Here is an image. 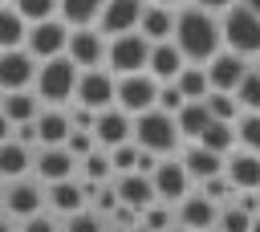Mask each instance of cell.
Masks as SVG:
<instances>
[{
    "label": "cell",
    "mask_w": 260,
    "mask_h": 232,
    "mask_svg": "<svg viewBox=\"0 0 260 232\" xmlns=\"http://www.w3.org/2000/svg\"><path fill=\"white\" fill-rule=\"evenodd\" d=\"M175 45L183 49V57L191 65H207L215 53H223V28L219 16L199 8V4H183L175 16Z\"/></svg>",
    "instance_id": "1"
},
{
    "label": "cell",
    "mask_w": 260,
    "mask_h": 232,
    "mask_svg": "<svg viewBox=\"0 0 260 232\" xmlns=\"http://www.w3.org/2000/svg\"><path fill=\"white\" fill-rule=\"evenodd\" d=\"M77 77H81V69H77L69 57L41 61L37 81H32V94H37L45 106H69V102L77 98Z\"/></svg>",
    "instance_id": "2"
},
{
    "label": "cell",
    "mask_w": 260,
    "mask_h": 232,
    "mask_svg": "<svg viewBox=\"0 0 260 232\" xmlns=\"http://www.w3.org/2000/svg\"><path fill=\"white\" fill-rule=\"evenodd\" d=\"M219 28H223V49L240 53V57H260V16L248 8V4H232L223 16H219Z\"/></svg>",
    "instance_id": "3"
},
{
    "label": "cell",
    "mask_w": 260,
    "mask_h": 232,
    "mask_svg": "<svg viewBox=\"0 0 260 232\" xmlns=\"http://www.w3.org/2000/svg\"><path fill=\"white\" fill-rule=\"evenodd\" d=\"M179 138H183V134H179L175 114H162L158 106L134 118V142H138L142 151H154L158 159H171V151L179 147Z\"/></svg>",
    "instance_id": "4"
},
{
    "label": "cell",
    "mask_w": 260,
    "mask_h": 232,
    "mask_svg": "<svg viewBox=\"0 0 260 232\" xmlns=\"http://www.w3.org/2000/svg\"><path fill=\"white\" fill-rule=\"evenodd\" d=\"M150 41L142 33H122V37H110V53H106V69L114 77H126V73H146L150 65Z\"/></svg>",
    "instance_id": "5"
},
{
    "label": "cell",
    "mask_w": 260,
    "mask_h": 232,
    "mask_svg": "<svg viewBox=\"0 0 260 232\" xmlns=\"http://www.w3.org/2000/svg\"><path fill=\"white\" fill-rule=\"evenodd\" d=\"M158 85L162 81H154L150 73H126V77H118V110H126L130 118L154 110L158 106Z\"/></svg>",
    "instance_id": "6"
},
{
    "label": "cell",
    "mask_w": 260,
    "mask_h": 232,
    "mask_svg": "<svg viewBox=\"0 0 260 232\" xmlns=\"http://www.w3.org/2000/svg\"><path fill=\"white\" fill-rule=\"evenodd\" d=\"M24 49H28L37 61L65 57V49H69V24H65L61 16L41 20V24H28V41H24Z\"/></svg>",
    "instance_id": "7"
},
{
    "label": "cell",
    "mask_w": 260,
    "mask_h": 232,
    "mask_svg": "<svg viewBox=\"0 0 260 232\" xmlns=\"http://www.w3.org/2000/svg\"><path fill=\"white\" fill-rule=\"evenodd\" d=\"M73 102H81V106H89V110H110V106H118V77L110 73V69H81V77H77V98Z\"/></svg>",
    "instance_id": "8"
},
{
    "label": "cell",
    "mask_w": 260,
    "mask_h": 232,
    "mask_svg": "<svg viewBox=\"0 0 260 232\" xmlns=\"http://www.w3.org/2000/svg\"><path fill=\"white\" fill-rule=\"evenodd\" d=\"M106 53H110L106 33H98V28H69V49H65V57H69L77 69H102V65H106Z\"/></svg>",
    "instance_id": "9"
},
{
    "label": "cell",
    "mask_w": 260,
    "mask_h": 232,
    "mask_svg": "<svg viewBox=\"0 0 260 232\" xmlns=\"http://www.w3.org/2000/svg\"><path fill=\"white\" fill-rule=\"evenodd\" d=\"M37 69H41V61H37L28 49H8V53H0V94L28 90V85L37 81Z\"/></svg>",
    "instance_id": "10"
},
{
    "label": "cell",
    "mask_w": 260,
    "mask_h": 232,
    "mask_svg": "<svg viewBox=\"0 0 260 232\" xmlns=\"http://www.w3.org/2000/svg\"><path fill=\"white\" fill-rule=\"evenodd\" d=\"M207 81H211V90H219V94H236L240 90V81L248 77V57H240V53H232V49H223V53H215L207 65Z\"/></svg>",
    "instance_id": "11"
},
{
    "label": "cell",
    "mask_w": 260,
    "mask_h": 232,
    "mask_svg": "<svg viewBox=\"0 0 260 232\" xmlns=\"http://www.w3.org/2000/svg\"><path fill=\"white\" fill-rule=\"evenodd\" d=\"M142 12H146V0H106V8H102V20H98V33H106V37L138 33V24H142Z\"/></svg>",
    "instance_id": "12"
},
{
    "label": "cell",
    "mask_w": 260,
    "mask_h": 232,
    "mask_svg": "<svg viewBox=\"0 0 260 232\" xmlns=\"http://www.w3.org/2000/svg\"><path fill=\"white\" fill-rule=\"evenodd\" d=\"M154 195L158 204H183L187 199V187H191V171L183 167V159H162L154 167Z\"/></svg>",
    "instance_id": "13"
},
{
    "label": "cell",
    "mask_w": 260,
    "mask_h": 232,
    "mask_svg": "<svg viewBox=\"0 0 260 232\" xmlns=\"http://www.w3.org/2000/svg\"><path fill=\"white\" fill-rule=\"evenodd\" d=\"M45 204H49V199H45V187L32 183V179H12V183L4 187V208H8V216H16V220L41 216Z\"/></svg>",
    "instance_id": "14"
},
{
    "label": "cell",
    "mask_w": 260,
    "mask_h": 232,
    "mask_svg": "<svg viewBox=\"0 0 260 232\" xmlns=\"http://www.w3.org/2000/svg\"><path fill=\"white\" fill-rule=\"evenodd\" d=\"M93 138H98L102 151H114V147H122V142H134V118H130L126 110L110 106V110L98 114V122H93Z\"/></svg>",
    "instance_id": "15"
},
{
    "label": "cell",
    "mask_w": 260,
    "mask_h": 232,
    "mask_svg": "<svg viewBox=\"0 0 260 232\" xmlns=\"http://www.w3.org/2000/svg\"><path fill=\"white\" fill-rule=\"evenodd\" d=\"M81 163L65 151V147H41L37 151V159H32V171H37V179L49 187V183H65V179H73V171H77Z\"/></svg>",
    "instance_id": "16"
},
{
    "label": "cell",
    "mask_w": 260,
    "mask_h": 232,
    "mask_svg": "<svg viewBox=\"0 0 260 232\" xmlns=\"http://www.w3.org/2000/svg\"><path fill=\"white\" fill-rule=\"evenodd\" d=\"M114 187H118V199H122L126 208H134V212H146L150 204H158V195H154V179H150V175H142V171L118 175V179H114Z\"/></svg>",
    "instance_id": "17"
},
{
    "label": "cell",
    "mask_w": 260,
    "mask_h": 232,
    "mask_svg": "<svg viewBox=\"0 0 260 232\" xmlns=\"http://www.w3.org/2000/svg\"><path fill=\"white\" fill-rule=\"evenodd\" d=\"M223 175L232 179V187H236V191H260V155H252V151L236 147V151L228 155Z\"/></svg>",
    "instance_id": "18"
},
{
    "label": "cell",
    "mask_w": 260,
    "mask_h": 232,
    "mask_svg": "<svg viewBox=\"0 0 260 232\" xmlns=\"http://www.w3.org/2000/svg\"><path fill=\"white\" fill-rule=\"evenodd\" d=\"M187 69V57H183V49L175 45V41H158L154 49H150V65H146V73L154 77V81H175L179 73Z\"/></svg>",
    "instance_id": "19"
},
{
    "label": "cell",
    "mask_w": 260,
    "mask_h": 232,
    "mask_svg": "<svg viewBox=\"0 0 260 232\" xmlns=\"http://www.w3.org/2000/svg\"><path fill=\"white\" fill-rule=\"evenodd\" d=\"M69 134H73V122H69L65 106H45L37 114V142L41 147H65Z\"/></svg>",
    "instance_id": "20"
},
{
    "label": "cell",
    "mask_w": 260,
    "mask_h": 232,
    "mask_svg": "<svg viewBox=\"0 0 260 232\" xmlns=\"http://www.w3.org/2000/svg\"><path fill=\"white\" fill-rule=\"evenodd\" d=\"M179 224L191 228V232H207V228L219 224V204L207 199L203 191H199V195H187V199L179 204Z\"/></svg>",
    "instance_id": "21"
},
{
    "label": "cell",
    "mask_w": 260,
    "mask_h": 232,
    "mask_svg": "<svg viewBox=\"0 0 260 232\" xmlns=\"http://www.w3.org/2000/svg\"><path fill=\"white\" fill-rule=\"evenodd\" d=\"M45 199H49V208H53V212H61L65 220L89 208V195H85V187H81L77 179H65V183H49V187H45Z\"/></svg>",
    "instance_id": "22"
},
{
    "label": "cell",
    "mask_w": 260,
    "mask_h": 232,
    "mask_svg": "<svg viewBox=\"0 0 260 232\" xmlns=\"http://www.w3.org/2000/svg\"><path fill=\"white\" fill-rule=\"evenodd\" d=\"M32 151L20 142V138H8V142H0V179H28V171H32Z\"/></svg>",
    "instance_id": "23"
},
{
    "label": "cell",
    "mask_w": 260,
    "mask_h": 232,
    "mask_svg": "<svg viewBox=\"0 0 260 232\" xmlns=\"http://www.w3.org/2000/svg\"><path fill=\"white\" fill-rule=\"evenodd\" d=\"M175 16H179L175 8H162V4H146L138 33H142L150 45H158V41H175Z\"/></svg>",
    "instance_id": "24"
},
{
    "label": "cell",
    "mask_w": 260,
    "mask_h": 232,
    "mask_svg": "<svg viewBox=\"0 0 260 232\" xmlns=\"http://www.w3.org/2000/svg\"><path fill=\"white\" fill-rule=\"evenodd\" d=\"M183 167L191 171V179H211V175H223V167H228V159L223 155H215V151H207V147H199V142H191L187 147V155H183Z\"/></svg>",
    "instance_id": "25"
},
{
    "label": "cell",
    "mask_w": 260,
    "mask_h": 232,
    "mask_svg": "<svg viewBox=\"0 0 260 232\" xmlns=\"http://www.w3.org/2000/svg\"><path fill=\"white\" fill-rule=\"evenodd\" d=\"M102 8H106V0H61L57 16H61L69 28H98Z\"/></svg>",
    "instance_id": "26"
},
{
    "label": "cell",
    "mask_w": 260,
    "mask_h": 232,
    "mask_svg": "<svg viewBox=\"0 0 260 232\" xmlns=\"http://www.w3.org/2000/svg\"><path fill=\"white\" fill-rule=\"evenodd\" d=\"M175 122H179V134H183L187 142H199V138H203V130H207L215 118H211L207 102H187V106L175 114Z\"/></svg>",
    "instance_id": "27"
},
{
    "label": "cell",
    "mask_w": 260,
    "mask_h": 232,
    "mask_svg": "<svg viewBox=\"0 0 260 232\" xmlns=\"http://www.w3.org/2000/svg\"><path fill=\"white\" fill-rule=\"evenodd\" d=\"M24 41H28V20L12 4H0V53L24 49Z\"/></svg>",
    "instance_id": "28"
},
{
    "label": "cell",
    "mask_w": 260,
    "mask_h": 232,
    "mask_svg": "<svg viewBox=\"0 0 260 232\" xmlns=\"http://www.w3.org/2000/svg\"><path fill=\"white\" fill-rule=\"evenodd\" d=\"M0 110L12 118V126H20V122H37V114H41V98L28 94V90H16V94H4V98H0Z\"/></svg>",
    "instance_id": "29"
},
{
    "label": "cell",
    "mask_w": 260,
    "mask_h": 232,
    "mask_svg": "<svg viewBox=\"0 0 260 232\" xmlns=\"http://www.w3.org/2000/svg\"><path fill=\"white\" fill-rule=\"evenodd\" d=\"M199 147H207V151H215V155H223V159H228V155L240 147V138H236V122H211V126L203 130Z\"/></svg>",
    "instance_id": "30"
},
{
    "label": "cell",
    "mask_w": 260,
    "mask_h": 232,
    "mask_svg": "<svg viewBox=\"0 0 260 232\" xmlns=\"http://www.w3.org/2000/svg\"><path fill=\"white\" fill-rule=\"evenodd\" d=\"M175 85H179V94H183L187 102H203V98L211 94V81H207V69H203V65H187V69L175 77Z\"/></svg>",
    "instance_id": "31"
},
{
    "label": "cell",
    "mask_w": 260,
    "mask_h": 232,
    "mask_svg": "<svg viewBox=\"0 0 260 232\" xmlns=\"http://www.w3.org/2000/svg\"><path fill=\"white\" fill-rule=\"evenodd\" d=\"M81 175H85L89 183H110V179L118 175V171H114V163H110V151H102V147H98L89 159H81Z\"/></svg>",
    "instance_id": "32"
},
{
    "label": "cell",
    "mask_w": 260,
    "mask_h": 232,
    "mask_svg": "<svg viewBox=\"0 0 260 232\" xmlns=\"http://www.w3.org/2000/svg\"><path fill=\"white\" fill-rule=\"evenodd\" d=\"M28 24H41V20H53L57 16V8H61V0H8Z\"/></svg>",
    "instance_id": "33"
},
{
    "label": "cell",
    "mask_w": 260,
    "mask_h": 232,
    "mask_svg": "<svg viewBox=\"0 0 260 232\" xmlns=\"http://www.w3.org/2000/svg\"><path fill=\"white\" fill-rule=\"evenodd\" d=\"M203 102H207V110H211V118H215V122H236V118L244 114V110H240V102H236V94H219V90H211Z\"/></svg>",
    "instance_id": "34"
},
{
    "label": "cell",
    "mask_w": 260,
    "mask_h": 232,
    "mask_svg": "<svg viewBox=\"0 0 260 232\" xmlns=\"http://www.w3.org/2000/svg\"><path fill=\"white\" fill-rule=\"evenodd\" d=\"M236 102H240V110H244V114H260V73H256V69H248V77L240 81Z\"/></svg>",
    "instance_id": "35"
},
{
    "label": "cell",
    "mask_w": 260,
    "mask_h": 232,
    "mask_svg": "<svg viewBox=\"0 0 260 232\" xmlns=\"http://www.w3.org/2000/svg\"><path fill=\"white\" fill-rule=\"evenodd\" d=\"M236 138H240L244 151L260 155V114H240L236 118Z\"/></svg>",
    "instance_id": "36"
},
{
    "label": "cell",
    "mask_w": 260,
    "mask_h": 232,
    "mask_svg": "<svg viewBox=\"0 0 260 232\" xmlns=\"http://www.w3.org/2000/svg\"><path fill=\"white\" fill-rule=\"evenodd\" d=\"M219 232H252V212H244L240 204H228L223 212H219V224H215Z\"/></svg>",
    "instance_id": "37"
},
{
    "label": "cell",
    "mask_w": 260,
    "mask_h": 232,
    "mask_svg": "<svg viewBox=\"0 0 260 232\" xmlns=\"http://www.w3.org/2000/svg\"><path fill=\"white\" fill-rule=\"evenodd\" d=\"M138 155H142V147H138V142H122V147H114V151H110V163H114V171H118V175H130V171H138Z\"/></svg>",
    "instance_id": "38"
},
{
    "label": "cell",
    "mask_w": 260,
    "mask_h": 232,
    "mask_svg": "<svg viewBox=\"0 0 260 232\" xmlns=\"http://www.w3.org/2000/svg\"><path fill=\"white\" fill-rule=\"evenodd\" d=\"M175 228V216L167 212V204H150L142 212V232H171Z\"/></svg>",
    "instance_id": "39"
},
{
    "label": "cell",
    "mask_w": 260,
    "mask_h": 232,
    "mask_svg": "<svg viewBox=\"0 0 260 232\" xmlns=\"http://www.w3.org/2000/svg\"><path fill=\"white\" fill-rule=\"evenodd\" d=\"M65 232H110V228H106V216H98L93 208H85V212H77V216L65 220Z\"/></svg>",
    "instance_id": "40"
},
{
    "label": "cell",
    "mask_w": 260,
    "mask_h": 232,
    "mask_svg": "<svg viewBox=\"0 0 260 232\" xmlns=\"http://www.w3.org/2000/svg\"><path fill=\"white\" fill-rule=\"evenodd\" d=\"M65 151L81 163V159H89L93 151H98V138H93V130H73L69 138H65Z\"/></svg>",
    "instance_id": "41"
},
{
    "label": "cell",
    "mask_w": 260,
    "mask_h": 232,
    "mask_svg": "<svg viewBox=\"0 0 260 232\" xmlns=\"http://www.w3.org/2000/svg\"><path fill=\"white\" fill-rule=\"evenodd\" d=\"M199 191H203L207 199H215V204L236 195V187H232V179H228V175H211V179H203V183H199Z\"/></svg>",
    "instance_id": "42"
},
{
    "label": "cell",
    "mask_w": 260,
    "mask_h": 232,
    "mask_svg": "<svg viewBox=\"0 0 260 232\" xmlns=\"http://www.w3.org/2000/svg\"><path fill=\"white\" fill-rule=\"evenodd\" d=\"M183 106H187V98L179 94V85H175V81L158 85V110H162V114H179Z\"/></svg>",
    "instance_id": "43"
},
{
    "label": "cell",
    "mask_w": 260,
    "mask_h": 232,
    "mask_svg": "<svg viewBox=\"0 0 260 232\" xmlns=\"http://www.w3.org/2000/svg\"><path fill=\"white\" fill-rule=\"evenodd\" d=\"M65 110H69V122H73V130H93V122H98V110H89V106H81V102H69Z\"/></svg>",
    "instance_id": "44"
},
{
    "label": "cell",
    "mask_w": 260,
    "mask_h": 232,
    "mask_svg": "<svg viewBox=\"0 0 260 232\" xmlns=\"http://www.w3.org/2000/svg\"><path fill=\"white\" fill-rule=\"evenodd\" d=\"M20 232H57V220L41 212V216H32V220H24V228H20Z\"/></svg>",
    "instance_id": "45"
},
{
    "label": "cell",
    "mask_w": 260,
    "mask_h": 232,
    "mask_svg": "<svg viewBox=\"0 0 260 232\" xmlns=\"http://www.w3.org/2000/svg\"><path fill=\"white\" fill-rule=\"evenodd\" d=\"M195 4H199V8H207V12H219V16H223L236 0H195Z\"/></svg>",
    "instance_id": "46"
},
{
    "label": "cell",
    "mask_w": 260,
    "mask_h": 232,
    "mask_svg": "<svg viewBox=\"0 0 260 232\" xmlns=\"http://www.w3.org/2000/svg\"><path fill=\"white\" fill-rule=\"evenodd\" d=\"M12 134H16V126H12V118H8L4 110H0V142H8Z\"/></svg>",
    "instance_id": "47"
},
{
    "label": "cell",
    "mask_w": 260,
    "mask_h": 232,
    "mask_svg": "<svg viewBox=\"0 0 260 232\" xmlns=\"http://www.w3.org/2000/svg\"><path fill=\"white\" fill-rule=\"evenodd\" d=\"M0 232H16V228H12V220H8V216H0Z\"/></svg>",
    "instance_id": "48"
},
{
    "label": "cell",
    "mask_w": 260,
    "mask_h": 232,
    "mask_svg": "<svg viewBox=\"0 0 260 232\" xmlns=\"http://www.w3.org/2000/svg\"><path fill=\"white\" fill-rule=\"evenodd\" d=\"M146 4H162V8H175V4H183V0H146Z\"/></svg>",
    "instance_id": "49"
},
{
    "label": "cell",
    "mask_w": 260,
    "mask_h": 232,
    "mask_svg": "<svg viewBox=\"0 0 260 232\" xmlns=\"http://www.w3.org/2000/svg\"><path fill=\"white\" fill-rule=\"evenodd\" d=\"M240 4H248V8H252V12L260 16V0H240Z\"/></svg>",
    "instance_id": "50"
},
{
    "label": "cell",
    "mask_w": 260,
    "mask_h": 232,
    "mask_svg": "<svg viewBox=\"0 0 260 232\" xmlns=\"http://www.w3.org/2000/svg\"><path fill=\"white\" fill-rule=\"evenodd\" d=\"M252 232H260V212H256V216H252Z\"/></svg>",
    "instance_id": "51"
},
{
    "label": "cell",
    "mask_w": 260,
    "mask_h": 232,
    "mask_svg": "<svg viewBox=\"0 0 260 232\" xmlns=\"http://www.w3.org/2000/svg\"><path fill=\"white\" fill-rule=\"evenodd\" d=\"M171 232H191V228H183V224H175V228H171Z\"/></svg>",
    "instance_id": "52"
},
{
    "label": "cell",
    "mask_w": 260,
    "mask_h": 232,
    "mask_svg": "<svg viewBox=\"0 0 260 232\" xmlns=\"http://www.w3.org/2000/svg\"><path fill=\"white\" fill-rule=\"evenodd\" d=\"M252 69H256V73H260V57H256V61H252Z\"/></svg>",
    "instance_id": "53"
},
{
    "label": "cell",
    "mask_w": 260,
    "mask_h": 232,
    "mask_svg": "<svg viewBox=\"0 0 260 232\" xmlns=\"http://www.w3.org/2000/svg\"><path fill=\"white\" fill-rule=\"evenodd\" d=\"M110 232H130V228H110Z\"/></svg>",
    "instance_id": "54"
},
{
    "label": "cell",
    "mask_w": 260,
    "mask_h": 232,
    "mask_svg": "<svg viewBox=\"0 0 260 232\" xmlns=\"http://www.w3.org/2000/svg\"><path fill=\"white\" fill-rule=\"evenodd\" d=\"M0 204H4V187H0Z\"/></svg>",
    "instance_id": "55"
},
{
    "label": "cell",
    "mask_w": 260,
    "mask_h": 232,
    "mask_svg": "<svg viewBox=\"0 0 260 232\" xmlns=\"http://www.w3.org/2000/svg\"><path fill=\"white\" fill-rule=\"evenodd\" d=\"M256 204H260V191H256Z\"/></svg>",
    "instance_id": "56"
},
{
    "label": "cell",
    "mask_w": 260,
    "mask_h": 232,
    "mask_svg": "<svg viewBox=\"0 0 260 232\" xmlns=\"http://www.w3.org/2000/svg\"><path fill=\"white\" fill-rule=\"evenodd\" d=\"M0 4H8V0H0Z\"/></svg>",
    "instance_id": "57"
}]
</instances>
